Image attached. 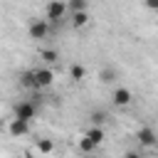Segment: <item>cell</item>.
Instances as JSON below:
<instances>
[{"label":"cell","mask_w":158,"mask_h":158,"mask_svg":"<svg viewBox=\"0 0 158 158\" xmlns=\"http://www.w3.org/2000/svg\"><path fill=\"white\" fill-rule=\"evenodd\" d=\"M67 10H69L67 0H49V2H47V7H44V17H47L52 25H62V20H64Z\"/></svg>","instance_id":"1"},{"label":"cell","mask_w":158,"mask_h":158,"mask_svg":"<svg viewBox=\"0 0 158 158\" xmlns=\"http://www.w3.org/2000/svg\"><path fill=\"white\" fill-rule=\"evenodd\" d=\"M49 27H52V22H49L47 17H44V20L32 17V20H30V25H27V35H30V40H47Z\"/></svg>","instance_id":"2"},{"label":"cell","mask_w":158,"mask_h":158,"mask_svg":"<svg viewBox=\"0 0 158 158\" xmlns=\"http://www.w3.org/2000/svg\"><path fill=\"white\" fill-rule=\"evenodd\" d=\"M52 81H54V72L49 67L32 69V89H47L52 86Z\"/></svg>","instance_id":"3"},{"label":"cell","mask_w":158,"mask_h":158,"mask_svg":"<svg viewBox=\"0 0 158 158\" xmlns=\"http://www.w3.org/2000/svg\"><path fill=\"white\" fill-rule=\"evenodd\" d=\"M136 141H138L143 148H151V146L158 143V136H156V131H153L151 126H143V128L136 131Z\"/></svg>","instance_id":"4"},{"label":"cell","mask_w":158,"mask_h":158,"mask_svg":"<svg viewBox=\"0 0 158 158\" xmlns=\"http://www.w3.org/2000/svg\"><path fill=\"white\" fill-rule=\"evenodd\" d=\"M7 131H10L15 138H20V136H27V133H30V121H27V118H20V116H15V118L7 123Z\"/></svg>","instance_id":"5"},{"label":"cell","mask_w":158,"mask_h":158,"mask_svg":"<svg viewBox=\"0 0 158 158\" xmlns=\"http://www.w3.org/2000/svg\"><path fill=\"white\" fill-rule=\"evenodd\" d=\"M111 101H114L116 106H128V104L133 101V91L126 89V86H116L114 94H111Z\"/></svg>","instance_id":"6"},{"label":"cell","mask_w":158,"mask_h":158,"mask_svg":"<svg viewBox=\"0 0 158 158\" xmlns=\"http://www.w3.org/2000/svg\"><path fill=\"white\" fill-rule=\"evenodd\" d=\"M35 114H37V106H35L32 101H20V104L15 106V116H20V118L32 121V118H35Z\"/></svg>","instance_id":"7"},{"label":"cell","mask_w":158,"mask_h":158,"mask_svg":"<svg viewBox=\"0 0 158 158\" xmlns=\"http://www.w3.org/2000/svg\"><path fill=\"white\" fill-rule=\"evenodd\" d=\"M99 79H101V84H114L118 79V69L116 67H104L99 72Z\"/></svg>","instance_id":"8"},{"label":"cell","mask_w":158,"mask_h":158,"mask_svg":"<svg viewBox=\"0 0 158 158\" xmlns=\"http://www.w3.org/2000/svg\"><path fill=\"white\" fill-rule=\"evenodd\" d=\"M89 22V12L86 10H79V12H72V27L74 30H79V27H84Z\"/></svg>","instance_id":"9"},{"label":"cell","mask_w":158,"mask_h":158,"mask_svg":"<svg viewBox=\"0 0 158 158\" xmlns=\"http://www.w3.org/2000/svg\"><path fill=\"white\" fill-rule=\"evenodd\" d=\"M40 59H42L44 64H54V62H59V52H57V49H52V47L40 49Z\"/></svg>","instance_id":"10"},{"label":"cell","mask_w":158,"mask_h":158,"mask_svg":"<svg viewBox=\"0 0 158 158\" xmlns=\"http://www.w3.org/2000/svg\"><path fill=\"white\" fill-rule=\"evenodd\" d=\"M84 136H89V138H91L96 146H101V143H104V128H101V126H96V123H94V126H91V128H89Z\"/></svg>","instance_id":"11"},{"label":"cell","mask_w":158,"mask_h":158,"mask_svg":"<svg viewBox=\"0 0 158 158\" xmlns=\"http://www.w3.org/2000/svg\"><path fill=\"white\" fill-rule=\"evenodd\" d=\"M84 77H86V69H84L81 64H72V67H69V79H72V81H81Z\"/></svg>","instance_id":"12"},{"label":"cell","mask_w":158,"mask_h":158,"mask_svg":"<svg viewBox=\"0 0 158 158\" xmlns=\"http://www.w3.org/2000/svg\"><path fill=\"white\" fill-rule=\"evenodd\" d=\"M94 148H96V143H94V141H91L89 136H84V138H79V151H81V153H91Z\"/></svg>","instance_id":"13"},{"label":"cell","mask_w":158,"mask_h":158,"mask_svg":"<svg viewBox=\"0 0 158 158\" xmlns=\"http://www.w3.org/2000/svg\"><path fill=\"white\" fill-rule=\"evenodd\" d=\"M37 151H40V153H52V151H54V143H52L49 138H40V141H37Z\"/></svg>","instance_id":"14"},{"label":"cell","mask_w":158,"mask_h":158,"mask_svg":"<svg viewBox=\"0 0 158 158\" xmlns=\"http://www.w3.org/2000/svg\"><path fill=\"white\" fill-rule=\"evenodd\" d=\"M67 5H69V12H79V10H86L89 0H67Z\"/></svg>","instance_id":"15"},{"label":"cell","mask_w":158,"mask_h":158,"mask_svg":"<svg viewBox=\"0 0 158 158\" xmlns=\"http://www.w3.org/2000/svg\"><path fill=\"white\" fill-rule=\"evenodd\" d=\"M89 118H91V123H96V126H104V121H106V114H104V111H94Z\"/></svg>","instance_id":"16"},{"label":"cell","mask_w":158,"mask_h":158,"mask_svg":"<svg viewBox=\"0 0 158 158\" xmlns=\"http://www.w3.org/2000/svg\"><path fill=\"white\" fill-rule=\"evenodd\" d=\"M146 7L148 10H158V0H146Z\"/></svg>","instance_id":"17"}]
</instances>
